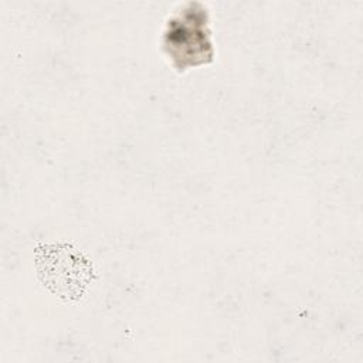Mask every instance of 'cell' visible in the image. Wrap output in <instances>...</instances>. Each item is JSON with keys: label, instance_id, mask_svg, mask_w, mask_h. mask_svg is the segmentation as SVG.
I'll return each instance as SVG.
<instances>
[{"label": "cell", "instance_id": "cell-1", "mask_svg": "<svg viewBox=\"0 0 363 363\" xmlns=\"http://www.w3.org/2000/svg\"><path fill=\"white\" fill-rule=\"evenodd\" d=\"M35 265L44 286L65 301L79 299L92 281L91 261L68 244L37 247Z\"/></svg>", "mask_w": 363, "mask_h": 363}]
</instances>
